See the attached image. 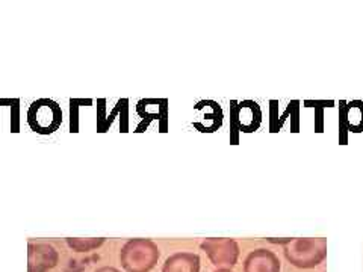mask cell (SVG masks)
I'll list each match as a JSON object with an SVG mask.
<instances>
[{
    "mask_svg": "<svg viewBox=\"0 0 363 272\" xmlns=\"http://www.w3.org/2000/svg\"><path fill=\"white\" fill-rule=\"evenodd\" d=\"M280 259L268 248H257L244 260V272H280Z\"/></svg>",
    "mask_w": 363,
    "mask_h": 272,
    "instance_id": "ba28073f",
    "label": "cell"
},
{
    "mask_svg": "<svg viewBox=\"0 0 363 272\" xmlns=\"http://www.w3.org/2000/svg\"><path fill=\"white\" fill-rule=\"evenodd\" d=\"M161 251L152 239H129L120 251V264L126 272H150L159 262Z\"/></svg>",
    "mask_w": 363,
    "mask_h": 272,
    "instance_id": "7a4b0ae2",
    "label": "cell"
},
{
    "mask_svg": "<svg viewBox=\"0 0 363 272\" xmlns=\"http://www.w3.org/2000/svg\"><path fill=\"white\" fill-rule=\"evenodd\" d=\"M62 123L61 106L50 98H38L29 106L28 124L40 135H50L60 129Z\"/></svg>",
    "mask_w": 363,
    "mask_h": 272,
    "instance_id": "3957f363",
    "label": "cell"
},
{
    "mask_svg": "<svg viewBox=\"0 0 363 272\" xmlns=\"http://www.w3.org/2000/svg\"><path fill=\"white\" fill-rule=\"evenodd\" d=\"M94 272H121V271L117 268H112V266H104V268L96 269Z\"/></svg>",
    "mask_w": 363,
    "mask_h": 272,
    "instance_id": "7c38bea8",
    "label": "cell"
},
{
    "mask_svg": "<svg viewBox=\"0 0 363 272\" xmlns=\"http://www.w3.org/2000/svg\"><path fill=\"white\" fill-rule=\"evenodd\" d=\"M339 120L342 128L348 132L362 133L363 132V101L351 100L344 103L339 109Z\"/></svg>",
    "mask_w": 363,
    "mask_h": 272,
    "instance_id": "9c48e42d",
    "label": "cell"
},
{
    "mask_svg": "<svg viewBox=\"0 0 363 272\" xmlns=\"http://www.w3.org/2000/svg\"><path fill=\"white\" fill-rule=\"evenodd\" d=\"M283 253L291 265L300 269L320 266L327 257V239L324 237H306L288 239L283 242Z\"/></svg>",
    "mask_w": 363,
    "mask_h": 272,
    "instance_id": "6da1fadb",
    "label": "cell"
},
{
    "mask_svg": "<svg viewBox=\"0 0 363 272\" xmlns=\"http://www.w3.org/2000/svg\"><path fill=\"white\" fill-rule=\"evenodd\" d=\"M232 126L244 133L256 132L262 124V110L253 100H244L240 103H233L230 109Z\"/></svg>",
    "mask_w": 363,
    "mask_h": 272,
    "instance_id": "5b68a950",
    "label": "cell"
},
{
    "mask_svg": "<svg viewBox=\"0 0 363 272\" xmlns=\"http://www.w3.org/2000/svg\"><path fill=\"white\" fill-rule=\"evenodd\" d=\"M105 241V237H99V239H76V237H68L67 245L77 253H88L104 245Z\"/></svg>",
    "mask_w": 363,
    "mask_h": 272,
    "instance_id": "8fae6325",
    "label": "cell"
},
{
    "mask_svg": "<svg viewBox=\"0 0 363 272\" xmlns=\"http://www.w3.org/2000/svg\"><path fill=\"white\" fill-rule=\"evenodd\" d=\"M196 118L192 121L194 126L201 133L217 132L223 124L221 106L213 100H201L194 106Z\"/></svg>",
    "mask_w": 363,
    "mask_h": 272,
    "instance_id": "8992f818",
    "label": "cell"
},
{
    "mask_svg": "<svg viewBox=\"0 0 363 272\" xmlns=\"http://www.w3.org/2000/svg\"><path fill=\"white\" fill-rule=\"evenodd\" d=\"M200 248L206 253L211 264L217 269H230L235 266L241 253L238 242L235 239H229V237H209L200 244Z\"/></svg>",
    "mask_w": 363,
    "mask_h": 272,
    "instance_id": "277c9868",
    "label": "cell"
},
{
    "mask_svg": "<svg viewBox=\"0 0 363 272\" xmlns=\"http://www.w3.org/2000/svg\"><path fill=\"white\" fill-rule=\"evenodd\" d=\"M162 272H200V256L194 253H174L165 260Z\"/></svg>",
    "mask_w": 363,
    "mask_h": 272,
    "instance_id": "30bf717a",
    "label": "cell"
},
{
    "mask_svg": "<svg viewBox=\"0 0 363 272\" xmlns=\"http://www.w3.org/2000/svg\"><path fill=\"white\" fill-rule=\"evenodd\" d=\"M212 272H233V271L229 269V268H221V269H215V271H212Z\"/></svg>",
    "mask_w": 363,
    "mask_h": 272,
    "instance_id": "4fadbf2b",
    "label": "cell"
},
{
    "mask_svg": "<svg viewBox=\"0 0 363 272\" xmlns=\"http://www.w3.org/2000/svg\"><path fill=\"white\" fill-rule=\"evenodd\" d=\"M60 254L50 244H30L28 246V272H49L58 265Z\"/></svg>",
    "mask_w": 363,
    "mask_h": 272,
    "instance_id": "52a82bcc",
    "label": "cell"
}]
</instances>
